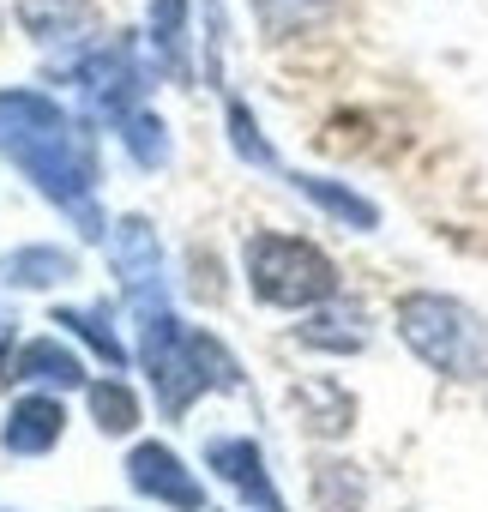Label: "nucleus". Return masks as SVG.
<instances>
[{
    "mask_svg": "<svg viewBox=\"0 0 488 512\" xmlns=\"http://www.w3.org/2000/svg\"><path fill=\"white\" fill-rule=\"evenodd\" d=\"M7 368H13V380H43V386H79V380H85V362H79L61 338L19 344Z\"/></svg>",
    "mask_w": 488,
    "mask_h": 512,
    "instance_id": "5",
    "label": "nucleus"
},
{
    "mask_svg": "<svg viewBox=\"0 0 488 512\" xmlns=\"http://www.w3.org/2000/svg\"><path fill=\"white\" fill-rule=\"evenodd\" d=\"M248 284L266 308H320L338 296V266L302 235H254Z\"/></svg>",
    "mask_w": 488,
    "mask_h": 512,
    "instance_id": "2",
    "label": "nucleus"
},
{
    "mask_svg": "<svg viewBox=\"0 0 488 512\" xmlns=\"http://www.w3.org/2000/svg\"><path fill=\"white\" fill-rule=\"evenodd\" d=\"M127 470H133V488H139V494H157V500H169V506H181V512H199V506H205L199 482L181 470V458H175L169 446H139V452L127 458Z\"/></svg>",
    "mask_w": 488,
    "mask_h": 512,
    "instance_id": "4",
    "label": "nucleus"
},
{
    "mask_svg": "<svg viewBox=\"0 0 488 512\" xmlns=\"http://www.w3.org/2000/svg\"><path fill=\"white\" fill-rule=\"evenodd\" d=\"M0 344H7V320H0Z\"/></svg>",
    "mask_w": 488,
    "mask_h": 512,
    "instance_id": "15",
    "label": "nucleus"
},
{
    "mask_svg": "<svg viewBox=\"0 0 488 512\" xmlns=\"http://www.w3.org/2000/svg\"><path fill=\"white\" fill-rule=\"evenodd\" d=\"M205 458H211V470H217L223 482H235L241 494L260 506V512H284V500H278V488H272L266 458H260V446H254V440H229V434H217V440L205 446Z\"/></svg>",
    "mask_w": 488,
    "mask_h": 512,
    "instance_id": "3",
    "label": "nucleus"
},
{
    "mask_svg": "<svg viewBox=\"0 0 488 512\" xmlns=\"http://www.w3.org/2000/svg\"><path fill=\"white\" fill-rule=\"evenodd\" d=\"M91 410H97V422H103L109 434H127V428H139V398H133L127 386H115V380L91 386Z\"/></svg>",
    "mask_w": 488,
    "mask_h": 512,
    "instance_id": "11",
    "label": "nucleus"
},
{
    "mask_svg": "<svg viewBox=\"0 0 488 512\" xmlns=\"http://www.w3.org/2000/svg\"><path fill=\"white\" fill-rule=\"evenodd\" d=\"M127 145L139 151V163H163V127H157L151 115H133V127H127Z\"/></svg>",
    "mask_w": 488,
    "mask_h": 512,
    "instance_id": "14",
    "label": "nucleus"
},
{
    "mask_svg": "<svg viewBox=\"0 0 488 512\" xmlns=\"http://www.w3.org/2000/svg\"><path fill=\"white\" fill-rule=\"evenodd\" d=\"M55 326H73L79 338H91L103 362H121V344H115V332H103V320H97V314H67V308H61V314H55Z\"/></svg>",
    "mask_w": 488,
    "mask_h": 512,
    "instance_id": "12",
    "label": "nucleus"
},
{
    "mask_svg": "<svg viewBox=\"0 0 488 512\" xmlns=\"http://www.w3.org/2000/svg\"><path fill=\"white\" fill-rule=\"evenodd\" d=\"M398 338H404L434 374H446V380H476V374H488V332H482V320H476L464 302H452V296H428V290L404 296V302H398Z\"/></svg>",
    "mask_w": 488,
    "mask_h": 512,
    "instance_id": "1",
    "label": "nucleus"
},
{
    "mask_svg": "<svg viewBox=\"0 0 488 512\" xmlns=\"http://www.w3.org/2000/svg\"><path fill=\"white\" fill-rule=\"evenodd\" d=\"M296 187H302V193H308V199H314L320 211H332L338 223H350V229H374V223H380V211H374L368 199H356L350 187H338V181H320V175H302Z\"/></svg>",
    "mask_w": 488,
    "mask_h": 512,
    "instance_id": "9",
    "label": "nucleus"
},
{
    "mask_svg": "<svg viewBox=\"0 0 488 512\" xmlns=\"http://www.w3.org/2000/svg\"><path fill=\"white\" fill-rule=\"evenodd\" d=\"M61 404L55 398H19L13 416H7V446L13 452H49L61 440Z\"/></svg>",
    "mask_w": 488,
    "mask_h": 512,
    "instance_id": "6",
    "label": "nucleus"
},
{
    "mask_svg": "<svg viewBox=\"0 0 488 512\" xmlns=\"http://www.w3.org/2000/svg\"><path fill=\"white\" fill-rule=\"evenodd\" d=\"M229 133H235V145H241V157H248V163H278V157H272V145L254 133V115L241 109V103L229 109Z\"/></svg>",
    "mask_w": 488,
    "mask_h": 512,
    "instance_id": "13",
    "label": "nucleus"
},
{
    "mask_svg": "<svg viewBox=\"0 0 488 512\" xmlns=\"http://www.w3.org/2000/svg\"><path fill=\"white\" fill-rule=\"evenodd\" d=\"M254 13L272 37H296V31H308L332 13V0H254Z\"/></svg>",
    "mask_w": 488,
    "mask_h": 512,
    "instance_id": "10",
    "label": "nucleus"
},
{
    "mask_svg": "<svg viewBox=\"0 0 488 512\" xmlns=\"http://www.w3.org/2000/svg\"><path fill=\"white\" fill-rule=\"evenodd\" d=\"M61 278H73V260L55 253V247H25V253H13V260H0V284L43 290V284H61Z\"/></svg>",
    "mask_w": 488,
    "mask_h": 512,
    "instance_id": "8",
    "label": "nucleus"
},
{
    "mask_svg": "<svg viewBox=\"0 0 488 512\" xmlns=\"http://www.w3.org/2000/svg\"><path fill=\"white\" fill-rule=\"evenodd\" d=\"M296 338H302L308 350H332V356H350V350L368 344L362 314H356V308H332V302H320V314H308Z\"/></svg>",
    "mask_w": 488,
    "mask_h": 512,
    "instance_id": "7",
    "label": "nucleus"
}]
</instances>
